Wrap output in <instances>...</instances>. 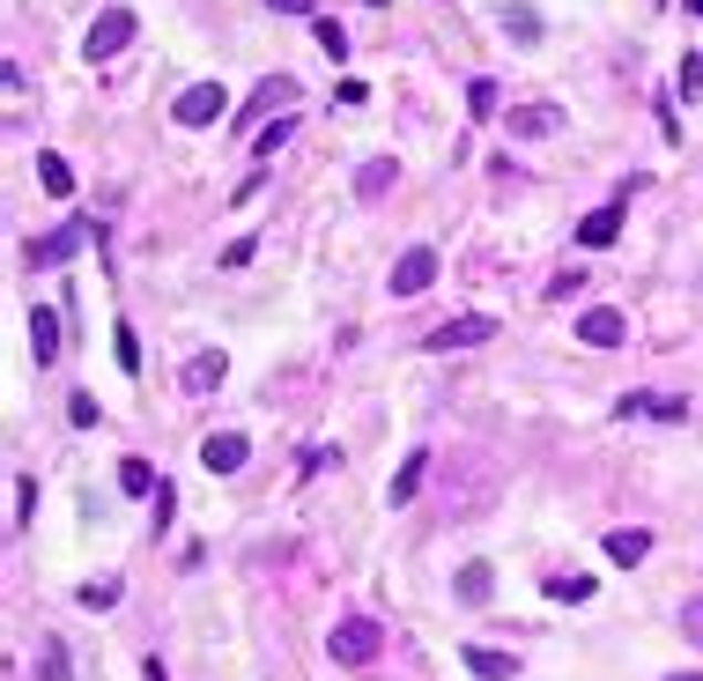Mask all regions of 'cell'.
<instances>
[{"instance_id": "1", "label": "cell", "mask_w": 703, "mask_h": 681, "mask_svg": "<svg viewBox=\"0 0 703 681\" xmlns=\"http://www.w3.org/2000/svg\"><path fill=\"white\" fill-rule=\"evenodd\" d=\"M90 238H104L97 230V216H74V222H60V230H45V238H30V268H67L74 252Z\"/></svg>"}, {"instance_id": "2", "label": "cell", "mask_w": 703, "mask_h": 681, "mask_svg": "<svg viewBox=\"0 0 703 681\" xmlns=\"http://www.w3.org/2000/svg\"><path fill=\"white\" fill-rule=\"evenodd\" d=\"M134 8H104L97 23H90V38H82V60H119L126 45H134Z\"/></svg>"}, {"instance_id": "3", "label": "cell", "mask_w": 703, "mask_h": 681, "mask_svg": "<svg viewBox=\"0 0 703 681\" xmlns=\"http://www.w3.org/2000/svg\"><path fill=\"white\" fill-rule=\"evenodd\" d=\"M378 645H386V637H378V622H364V615L334 622V637H326V652H334L340 667H370V659H378Z\"/></svg>"}, {"instance_id": "4", "label": "cell", "mask_w": 703, "mask_h": 681, "mask_svg": "<svg viewBox=\"0 0 703 681\" xmlns=\"http://www.w3.org/2000/svg\"><path fill=\"white\" fill-rule=\"evenodd\" d=\"M222 112H230V90H222V82H193L186 97L170 104V119H178V126H216Z\"/></svg>"}, {"instance_id": "5", "label": "cell", "mask_w": 703, "mask_h": 681, "mask_svg": "<svg viewBox=\"0 0 703 681\" xmlns=\"http://www.w3.org/2000/svg\"><path fill=\"white\" fill-rule=\"evenodd\" d=\"M430 282H437V244H408L392 260V296H422Z\"/></svg>"}, {"instance_id": "6", "label": "cell", "mask_w": 703, "mask_h": 681, "mask_svg": "<svg viewBox=\"0 0 703 681\" xmlns=\"http://www.w3.org/2000/svg\"><path fill=\"white\" fill-rule=\"evenodd\" d=\"M578 340L585 348H622L630 340V318L615 312V304H592V312H578Z\"/></svg>"}, {"instance_id": "7", "label": "cell", "mask_w": 703, "mask_h": 681, "mask_svg": "<svg viewBox=\"0 0 703 681\" xmlns=\"http://www.w3.org/2000/svg\"><path fill=\"white\" fill-rule=\"evenodd\" d=\"M244 460H252V438H244V430H216V438L200 444V467H208V474H238Z\"/></svg>"}, {"instance_id": "8", "label": "cell", "mask_w": 703, "mask_h": 681, "mask_svg": "<svg viewBox=\"0 0 703 681\" xmlns=\"http://www.w3.org/2000/svg\"><path fill=\"white\" fill-rule=\"evenodd\" d=\"M482 340H496V318L474 312V318H452V326H437L430 348H437V356H452V348H482Z\"/></svg>"}, {"instance_id": "9", "label": "cell", "mask_w": 703, "mask_h": 681, "mask_svg": "<svg viewBox=\"0 0 703 681\" xmlns=\"http://www.w3.org/2000/svg\"><path fill=\"white\" fill-rule=\"evenodd\" d=\"M556 119H563V112H556V104H511V142H541V134H556Z\"/></svg>"}, {"instance_id": "10", "label": "cell", "mask_w": 703, "mask_h": 681, "mask_svg": "<svg viewBox=\"0 0 703 681\" xmlns=\"http://www.w3.org/2000/svg\"><path fill=\"white\" fill-rule=\"evenodd\" d=\"M615 238H622V200H607V208H592L578 222V244H592V252H607Z\"/></svg>"}, {"instance_id": "11", "label": "cell", "mask_w": 703, "mask_h": 681, "mask_svg": "<svg viewBox=\"0 0 703 681\" xmlns=\"http://www.w3.org/2000/svg\"><path fill=\"white\" fill-rule=\"evenodd\" d=\"M466 674H482V681H511L518 674V652H496V645H466Z\"/></svg>"}, {"instance_id": "12", "label": "cell", "mask_w": 703, "mask_h": 681, "mask_svg": "<svg viewBox=\"0 0 703 681\" xmlns=\"http://www.w3.org/2000/svg\"><path fill=\"white\" fill-rule=\"evenodd\" d=\"M30 356L38 364H60V312H45V304L30 312Z\"/></svg>"}, {"instance_id": "13", "label": "cell", "mask_w": 703, "mask_h": 681, "mask_svg": "<svg viewBox=\"0 0 703 681\" xmlns=\"http://www.w3.org/2000/svg\"><path fill=\"white\" fill-rule=\"evenodd\" d=\"M30 681H74V652L60 645V637H45V645H38V667H30Z\"/></svg>"}, {"instance_id": "14", "label": "cell", "mask_w": 703, "mask_h": 681, "mask_svg": "<svg viewBox=\"0 0 703 681\" xmlns=\"http://www.w3.org/2000/svg\"><path fill=\"white\" fill-rule=\"evenodd\" d=\"M422 474H430V452H408V460H400V474H392V489H386V504H415Z\"/></svg>"}, {"instance_id": "15", "label": "cell", "mask_w": 703, "mask_h": 681, "mask_svg": "<svg viewBox=\"0 0 703 681\" xmlns=\"http://www.w3.org/2000/svg\"><path fill=\"white\" fill-rule=\"evenodd\" d=\"M489 585H496V570L489 563H466L460 578H452V593H460V608H489Z\"/></svg>"}, {"instance_id": "16", "label": "cell", "mask_w": 703, "mask_h": 681, "mask_svg": "<svg viewBox=\"0 0 703 681\" xmlns=\"http://www.w3.org/2000/svg\"><path fill=\"white\" fill-rule=\"evenodd\" d=\"M392 178H400V164H392V156H370V164L356 170V193H364V200H386Z\"/></svg>"}, {"instance_id": "17", "label": "cell", "mask_w": 703, "mask_h": 681, "mask_svg": "<svg viewBox=\"0 0 703 681\" xmlns=\"http://www.w3.org/2000/svg\"><path fill=\"white\" fill-rule=\"evenodd\" d=\"M222 370H230L222 356H193V364L178 370V386H186V392H216V386H222Z\"/></svg>"}, {"instance_id": "18", "label": "cell", "mask_w": 703, "mask_h": 681, "mask_svg": "<svg viewBox=\"0 0 703 681\" xmlns=\"http://www.w3.org/2000/svg\"><path fill=\"white\" fill-rule=\"evenodd\" d=\"M607 556L615 563H644L652 556V534H644V526H622V534H607Z\"/></svg>"}, {"instance_id": "19", "label": "cell", "mask_w": 703, "mask_h": 681, "mask_svg": "<svg viewBox=\"0 0 703 681\" xmlns=\"http://www.w3.org/2000/svg\"><path fill=\"white\" fill-rule=\"evenodd\" d=\"M38 186H45L52 200H67V193H74V170H67V156H52V148H45V156H38Z\"/></svg>"}, {"instance_id": "20", "label": "cell", "mask_w": 703, "mask_h": 681, "mask_svg": "<svg viewBox=\"0 0 703 681\" xmlns=\"http://www.w3.org/2000/svg\"><path fill=\"white\" fill-rule=\"evenodd\" d=\"M119 489H126V496H156V489H164V474H156L148 460H119Z\"/></svg>"}, {"instance_id": "21", "label": "cell", "mask_w": 703, "mask_h": 681, "mask_svg": "<svg viewBox=\"0 0 703 681\" xmlns=\"http://www.w3.org/2000/svg\"><path fill=\"white\" fill-rule=\"evenodd\" d=\"M119 593H126L119 578H90V585H82V593H74V600H82V608H90V615H112V608H119Z\"/></svg>"}, {"instance_id": "22", "label": "cell", "mask_w": 703, "mask_h": 681, "mask_svg": "<svg viewBox=\"0 0 703 681\" xmlns=\"http://www.w3.org/2000/svg\"><path fill=\"white\" fill-rule=\"evenodd\" d=\"M504 30L518 38V45H541V15L526 8V0H511V8H504Z\"/></svg>"}, {"instance_id": "23", "label": "cell", "mask_w": 703, "mask_h": 681, "mask_svg": "<svg viewBox=\"0 0 703 681\" xmlns=\"http://www.w3.org/2000/svg\"><path fill=\"white\" fill-rule=\"evenodd\" d=\"M592 593H600V585L585 578V570H578V578H548V600H563V608H585Z\"/></svg>"}, {"instance_id": "24", "label": "cell", "mask_w": 703, "mask_h": 681, "mask_svg": "<svg viewBox=\"0 0 703 681\" xmlns=\"http://www.w3.org/2000/svg\"><path fill=\"white\" fill-rule=\"evenodd\" d=\"M112 364H119L126 378L141 370V340H134V326H112Z\"/></svg>"}, {"instance_id": "25", "label": "cell", "mask_w": 703, "mask_h": 681, "mask_svg": "<svg viewBox=\"0 0 703 681\" xmlns=\"http://www.w3.org/2000/svg\"><path fill=\"white\" fill-rule=\"evenodd\" d=\"M674 90H681V97H703V52H681V67H674Z\"/></svg>"}, {"instance_id": "26", "label": "cell", "mask_w": 703, "mask_h": 681, "mask_svg": "<svg viewBox=\"0 0 703 681\" xmlns=\"http://www.w3.org/2000/svg\"><path fill=\"white\" fill-rule=\"evenodd\" d=\"M466 112H474V119H489V112H496V82H466Z\"/></svg>"}, {"instance_id": "27", "label": "cell", "mask_w": 703, "mask_h": 681, "mask_svg": "<svg viewBox=\"0 0 703 681\" xmlns=\"http://www.w3.org/2000/svg\"><path fill=\"white\" fill-rule=\"evenodd\" d=\"M30 504H38V474H15V534L30 526Z\"/></svg>"}, {"instance_id": "28", "label": "cell", "mask_w": 703, "mask_h": 681, "mask_svg": "<svg viewBox=\"0 0 703 681\" xmlns=\"http://www.w3.org/2000/svg\"><path fill=\"white\" fill-rule=\"evenodd\" d=\"M290 134H296V119H274V126H260V134H252V148H260V156H274Z\"/></svg>"}, {"instance_id": "29", "label": "cell", "mask_w": 703, "mask_h": 681, "mask_svg": "<svg viewBox=\"0 0 703 681\" xmlns=\"http://www.w3.org/2000/svg\"><path fill=\"white\" fill-rule=\"evenodd\" d=\"M67 422H74V430H97V400H90V392H74V400H67Z\"/></svg>"}, {"instance_id": "30", "label": "cell", "mask_w": 703, "mask_h": 681, "mask_svg": "<svg viewBox=\"0 0 703 681\" xmlns=\"http://www.w3.org/2000/svg\"><path fill=\"white\" fill-rule=\"evenodd\" d=\"M318 45H326V52H334V60H340V52H348V30H340L334 15H318Z\"/></svg>"}, {"instance_id": "31", "label": "cell", "mask_w": 703, "mask_h": 681, "mask_svg": "<svg viewBox=\"0 0 703 681\" xmlns=\"http://www.w3.org/2000/svg\"><path fill=\"white\" fill-rule=\"evenodd\" d=\"M652 408H659L652 392H622V400H615V415H622V422H630V415H652Z\"/></svg>"}, {"instance_id": "32", "label": "cell", "mask_w": 703, "mask_h": 681, "mask_svg": "<svg viewBox=\"0 0 703 681\" xmlns=\"http://www.w3.org/2000/svg\"><path fill=\"white\" fill-rule=\"evenodd\" d=\"M148 504H156V534H164V526H170V511H178V496H170V482L156 489V496H148Z\"/></svg>"}, {"instance_id": "33", "label": "cell", "mask_w": 703, "mask_h": 681, "mask_svg": "<svg viewBox=\"0 0 703 681\" xmlns=\"http://www.w3.org/2000/svg\"><path fill=\"white\" fill-rule=\"evenodd\" d=\"M681 630L696 637V652H703V600H689V608H681Z\"/></svg>"}, {"instance_id": "34", "label": "cell", "mask_w": 703, "mask_h": 681, "mask_svg": "<svg viewBox=\"0 0 703 681\" xmlns=\"http://www.w3.org/2000/svg\"><path fill=\"white\" fill-rule=\"evenodd\" d=\"M274 15H312V0H274Z\"/></svg>"}, {"instance_id": "35", "label": "cell", "mask_w": 703, "mask_h": 681, "mask_svg": "<svg viewBox=\"0 0 703 681\" xmlns=\"http://www.w3.org/2000/svg\"><path fill=\"white\" fill-rule=\"evenodd\" d=\"M141 674H148V681H164V667H156V659H148V667H141Z\"/></svg>"}, {"instance_id": "36", "label": "cell", "mask_w": 703, "mask_h": 681, "mask_svg": "<svg viewBox=\"0 0 703 681\" xmlns=\"http://www.w3.org/2000/svg\"><path fill=\"white\" fill-rule=\"evenodd\" d=\"M667 681H703V674H667Z\"/></svg>"}, {"instance_id": "37", "label": "cell", "mask_w": 703, "mask_h": 681, "mask_svg": "<svg viewBox=\"0 0 703 681\" xmlns=\"http://www.w3.org/2000/svg\"><path fill=\"white\" fill-rule=\"evenodd\" d=\"M689 15H703V0H689Z\"/></svg>"}]
</instances>
